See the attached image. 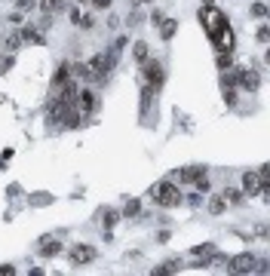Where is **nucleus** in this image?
Segmentation results:
<instances>
[{"label": "nucleus", "instance_id": "f257e3e1", "mask_svg": "<svg viewBox=\"0 0 270 276\" xmlns=\"http://www.w3.org/2000/svg\"><path fill=\"white\" fill-rule=\"evenodd\" d=\"M148 193H151V199L157 202V206H163V209H175L178 202H181V190H178V184H172L169 178L151 184Z\"/></svg>", "mask_w": 270, "mask_h": 276}, {"label": "nucleus", "instance_id": "f03ea898", "mask_svg": "<svg viewBox=\"0 0 270 276\" xmlns=\"http://www.w3.org/2000/svg\"><path fill=\"white\" fill-rule=\"evenodd\" d=\"M141 77H145L148 86L160 89L166 83V71H163V62H157V59H148V62H141Z\"/></svg>", "mask_w": 270, "mask_h": 276}, {"label": "nucleus", "instance_id": "7ed1b4c3", "mask_svg": "<svg viewBox=\"0 0 270 276\" xmlns=\"http://www.w3.org/2000/svg\"><path fill=\"white\" fill-rule=\"evenodd\" d=\"M98 258V249L95 246H86V243H77L74 249H71V264L74 267H83V264H92Z\"/></svg>", "mask_w": 270, "mask_h": 276}, {"label": "nucleus", "instance_id": "20e7f679", "mask_svg": "<svg viewBox=\"0 0 270 276\" xmlns=\"http://www.w3.org/2000/svg\"><path fill=\"white\" fill-rule=\"evenodd\" d=\"M255 261L258 258L255 255H249V252H243V255H237V258H227V270L230 273H255Z\"/></svg>", "mask_w": 270, "mask_h": 276}, {"label": "nucleus", "instance_id": "39448f33", "mask_svg": "<svg viewBox=\"0 0 270 276\" xmlns=\"http://www.w3.org/2000/svg\"><path fill=\"white\" fill-rule=\"evenodd\" d=\"M267 190L270 187H264L261 184V175H258V169H249L246 175H243V193H249V196H267Z\"/></svg>", "mask_w": 270, "mask_h": 276}, {"label": "nucleus", "instance_id": "423d86ee", "mask_svg": "<svg viewBox=\"0 0 270 276\" xmlns=\"http://www.w3.org/2000/svg\"><path fill=\"white\" fill-rule=\"evenodd\" d=\"M233 74H237V83L243 86V89H249V92H255L258 86H261V77L252 68H233Z\"/></svg>", "mask_w": 270, "mask_h": 276}, {"label": "nucleus", "instance_id": "0eeeda50", "mask_svg": "<svg viewBox=\"0 0 270 276\" xmlns=\"http://www.w3.org/2000/svg\"><path fill=\"white\" fill-rule=\"evenodd\" d=\"M77 110L83 117H89L95 110V89H80L77 92Z\"/></svg>", "mask_w": 270, "mask_h": 276}, {"label": "nucleus", "instance_id": "6e6552de", "mask_svg": "<svg viewBox=\"0 0 270 276\" xmlns=\"http://www.w3.org/2000/svg\"><path fill=\"white\" fill-rule=\"evenodd\" d=\"M200 175H206V166H184V169L178 172V178H181V181H187V184H193Z\"/></svg>", "mask_w": 270, "mask_h": 276}, {"label": "nucleus", "instance_id": "1a4fd4ad", "mask_svg": "<svg viewBox=\"0 0 270 276\" xmlns=\"http://www.w3.org/2000/svg\"><path fill=\"white\" fill-rule=\"evenodd\" d=\"M40 255H43V258H56V255H62V243H59V239H43Z\"/></svg>", "mask_w": 270, "mask_h": 276}, {"label": "nucleus", "instance_id": "9d476101", "mask_svg": "<svg viewBox=\"0 0 270 276\" xmlns=\"http://www.w3.org/2000/svg\"><path fill=\"white\" fill-rule=\"evenodd\" d=\"M68 6V0H40V9L46 12V15H56V12H62Z\"/></svg>", "mask_w": 270, "mask_h": 276}, {"label": "nucleus", "instance_id": "9b49d317", "mask_svg": "<svg viewBox=\"0 0 270 276\" xmlns=\"http://www.w3.org/2000/svg\"><path fill=\"white\" fill-rule=\"evenodd\" d=\"M175 31H178V22H175V18H163V22H160V37H163V40H172Z\"/></svg>", "mask_w": 270, "mask_h": 276}, {"label": "nucleus", "instance_id": "f8f14e48", "mask_svg": "<svg viewBox=\"0 0 270 276\" xmlns=\"http://www.w3.org/2000/svg\"><path fill=\"white\" fill-rule=\"evenodd\" d=\"M68 80H71V65L65 62V65H59V71H56V77H52V86L59 89V86H65Z\"/></svg>", "mask_w": 270, "mask_h": 276}, {"label": "nucleus", "instance_id": "ddd939ff", "mask_svg": "<svg viewBox=\"0 0 270 276\" xmlns=\"http://www.w3.org/2000/svg\"><path fill=\"white\" fill-rule=\"evenodd\" d=\"M224 209H227V199H224L221 193H215V196L209 199V212H212V215H221Z\"/></svg>", "mask_w": 270, "mask_h": 276}, {"label": "nucleus", "instance_id": "4468645a", "mask_svg": "<svg viewBox=\"0 0 270 276\" xmlns=\"http://www.w3.org/2000/svg\"><path fill=\"white\" fill-rule=\"evenodd\" d=\"M178 270H181V261H166V264H160L154 273L157 276H169V273H178Z\"/></svg>", "mask_w": 270, "mask_h": 276}, {"label": "nucleus", "instance_id": "2eb2a0df", "mask_svg": "<svg viewBox=\"0 0 270 276\" xmlns=\"http://www.w3.org/2000/svg\"><path fill=\"white\" fill-rule=\"evenodd\" d=\"M221 196L227 199V206H240V202H243V190H237V187H227Z\"/></svg>", "mask_w": 270, "mask_h": 276}, {"label": "nucleus", "instance_id": "dca6fc26", "mask_svg": "<svg viewBox=\"0 0 270 276\" xmlns=\"http://www.w3.org/2000/svg\"><path fill=\"white\" fill-rule=\"evenodd\" d=\"M132 55H135V62L141 65V62H148V43L145 40H138L135 46H132Z\"/></svg>", "mask_w": 270, "mask_h": 276}, {"label": "nucleus", "instance_id": "f3484780", "mask_svg": "<svg viewBox=\"0 0 270 276\" xmlns=\"http://www.w3.org/2000/svg\"><path fill=\"white\" fill-rule=\"evenodd\" d=\"M141 212V202L138 199H132V202H126V209H123V218H135Z\"/></svg>", "mask_w": 270, "mask_h": 276}, {"label": "nucleus", "instance_id": "a211bd4d", "mask_svg": "<svg viewBox=\"0 0 270 276\" xmlns=\"http://www.w3.org/2000/svg\"><path fill=\"white\" fill-rule=\"evenodd\" d=\"M98 215H104V227H114V224H117V218H120L114 209H101Z\"/></svg>", "mask_w": 270, "mask_h": 276}, {"label": "nucleus", "instance_id": "6ab92c4d", "mask_svg": "<svg viewBox=\"0 0 270 276\" xmlns=\"http://www.w3.org/2000/svg\"><path fill=\"white\" fill-rule=\"evenodd\" d=\"M19 46H22V34H9V37H6V49H9V52H15Z\"/></svg>", "mask_w": 270, "mask_h": 276}, {"label": "nucleus", "instance_id": "aec40b11", "mask_svg": "<svg viewBox=\"0 0 270 276\" xmlns=\"http://www.w3.org/2000/svg\"><path fill=\"white\" fill-rule=\"evenodd\" d=\"M230 65H233V59H230V52H218V68H221V71H227Z\"/></svg>", "mask_w": 270, "mask_h": 276}, {"label": "nucleus", "instance_id": "412c9836", "mask_svg": "<svg viewBox=\"0 0 270 276\" xmlns=\"http://www.w3.org/2000/svg\"><path fill=\"white\" fill-rule=\"evenodd\" d=\"M252 15L264 18V15H267V3H252Z\"/></svg>", "mask_w": 270, "mask_h": 276}, {"label": "nucleus", "instance_id": "4be33fe9", "mask_svg": "<svg viewBox=\"0 0 270 276\" xmlns=\"http://www.w3.org/2000/svg\"><path fill=\"white\" fill-rule=\"evenodd\" d=\"M111 3H114V0H92V6H95V9H107Z\"/></svg>", "mask_w": 270, "mask_h": 276}, {"label": "nucleus", "instance_id": "5701e85b", "mask_svg": "<svg viewBox=\"0 0 270 276\" xmlns=\"http://www.w3.org/2000/svg\"><path fill=\"white\" fill-rule=\"evenodd\" d=\"M258 43H264V46H267V25H261V28H258Z\"/></svg>", "mask_w": 270, "mask_h": 276}, {"label": "nucleus", "instance_id": "b1692460", "mask_svg": "<svg viewBox=\"0 0 270 276\" xmlns=\"http://www.w3.org/2000/svg\"><path fill=\"white\" fill-rule=\"evenodd\" d=\"M15 270H12V264H3V267H0V276H12Z\"/></svg>", "mask_w": 270, "mask_h": 276}, {"label": "nucleus", "instance_id": "393cba45", "mask_svg": "<svg viewBox=\"0 0 270 276\" xmlns=\"http://www.w3.org/2000/svg\"><path fill=\"white\" fill-rule=\"evenodd\" d=\"M163 22V12H151V25H160Z\"/></svg>", "mask_w": 270, "mask_h": 276}, {"label": "nucleus", "instance_id": "a878e982", "mask_svg": "<svg viewBox=\"0 0 270 276\" xmlns=\"http://www.w3.org/2000/svg\"><path fill=\"white\" fill-rule=\"evenodd\" d=\"M129 3H132V6H141V3H145V0H129Z\"/></svg>", "mask_w": 270, "mask_h": 276}, {"label": "nucleus", "instance_id": "bb28decb", "mask_svg": "<svg viewBox=\"0 0 270 276\" xmlns=\"http://www.w3.org/2000/svg\"><path fill=\"white\" fill-rule=\"evenodd\" d=\"M203 3H206V6H212V3H215V0H203Z\"/></svg>", "mask_w": 270, "mask_h": 276}, {"label": "nucleus", "instance_id": "cd10ccee", "mask_svg": "<svg viewBox=\"0 0 270 276\" xmlns=\"http://www.w3.org/2000/svg\"><path fill=\"white\" fill-rule=\"evenodd\" d=\"M77 3H86V0H77Z\"/></svg>", "mask_w": 270, "mask_h": 276}]
</instances>
